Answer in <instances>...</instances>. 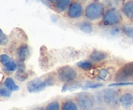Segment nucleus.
Segmentation results:
<instances>
[{
	"mask_svg": "<svg viewBox=\"0 0 133 110\" xmlns=\"http://www.w3.org/2000/svg\"><path fill=\"white\" fill-rule=\"evenodd\" d=\"M57 76L61 82H65V84H68L75 80L77 74L75 69L69 65H65L58 69L57 71Z\"/></svg>",
	"mask_w": 133,
	"mask_h": 110,
	"instance_id": "obj_4",
	"label": "nucleus"
},
{
	"mask_svg": "<svg viewBox=\"0 0 133 110\" xmlns=\"http://www.w3.org/2000/svg\"><path fill=\"white\" fill-rule=\"evenodd\" d=\"M107 58V54L101 50H94L90 55L91 60L95 62H100L103 61Z\"/></svg>",
	"mask_w": 133,
	"mask_h": 110,
	"instance_id": "obj_14",
	"label": "nucleus"
},
{
	"mask_svg": "<svg viewBox=\"0 0 133 110\" xmlns=\"http://www.w3.org/2000/svg\"><path fill=\"white\" fill-rule=\"evenodd\" d=\"M123 31L127 36L133 38V27H124Z\"/></svg>",
	"mask_w": 133,
	"mask_h": 110,
	"instance_id": "obj_24",
	"label": "nucleus"
},
{
	"mask_svg": "<svg viewBox=\"0 0 133 110\" xmlns=\"http://www.w3.org/2000/svg\"><path fill=\"white\" fill-rule=\"evenodd\" d=\"M54 80L53 78H38L29 82L27 84V89L29 93H36L45 89L47 87L53 85Z\"/></svg>",
	"mask_w": 133,
	"mask_h": 110,
	"instance_id": "obj_1",
	"label": "nucleus"
},
{
	"mask_svg": "<svg viewBox=\"0 0 133 110\" xmlns=\"http://www.w3.org/2000/svg\"><path fill=\"white\" fill-rule=\"evenodd\" d=\"M127 85H133V82H116L110 84L109 87H119L127 86Z\"/></svg>",
	"mask_w": 133,
	"mask_h": 110,
	"instance_id": "obj_25",
	"label": "nucleus"
},
{
	"mask_svg": "<svg viewBox=\"0 0 133 110\" xmlns=\"http://www.w3.org/2000/svg\"><path fill=\"white\" fill-rule=\"evenodd\" d=\"M71 4V1L70 0H58L54 2V7L57 11L60 12H64Z\"/></svg>",
	"mask_w": 133,
	"mask_h": 110,
	"instance_id": "obj_13",
	"label": "nucleus"
},
{
	"mask_svg": "<svg viewBox=\"0 0 133 110\" xmlns=\"http://www.w3.org/2000/svg\"><path fill=\"white\" fill-rule=\"evenodd\" d=\"M115 80L119 82H133V62L125 63L117 71Z\"/></svg>",
	"mask_w": 133,
	"mask_h": 110,
	"instance_id": "obj_3",
	"label": "nucleus"
},
{
	"mask_svg": "<svg viewBox=\"0 0 133 110\" xmlns=\"http://www.w3.org/2000/svg\"><path fill=\"white\" fill-rule=\"evenodd\" d=\"M0 62L7 71L10 72L15 71L18 68L17 63L6 54H2L0 55Z\"/></svg>",
	"mask_w": 133,
	"mask_h": 110,
	"instance_id": "obj_9",
	"label": "nucleus"
},
{
	"mask_svg": "<svg viewBox=\"0 0 133 110\" xmlns=\"http://www.w3.org/2000/svg\"><path fill=\"white\" fill-rule=\"evenodd\" d=\"M119 102L123 107L125 109L129 108L133 104V94L130 93H124L120 97Z\"/></svg>",
	"mask_w": 133,
	"mask_h": 110,
	"instance_id": "obj_11",
	"label": "nucleus"
},
{
	"mask_svg": "<svg viewBox=\"0 0 133 110\" xmlns=\"http://www.w3.org/2000/svg\"><path fill=\"white\" fill-rule=\"evenodd\" d=\"M105 12V6L101 3L93 2L87 5L85 9V16L88 19L96 21L100 19Z\"/></svg>",
	"mask_w": 133,
	"mask_h": 110,
	"instance_id": "obj_2",
	"label": "nucleus"
},
{
	"mask_svg": "<svg viewBox=\"0 0 133 110\" xmlns=\"http://www.w3.org/2000/svg\"><path fill=\"white\" fill-rule=\"evenodd\" d=\"M103 98L105 102L110 106H117L119 104V94L116 90L112 89H107L103 92Z\"/></svg>",
	"mask_w": 133,
	"mask_h": 110,
	"instance_id": "obj_7",
	"label": "nucleus"
},
{
	"mask_svg": "<svg viewBox=\"0 0 133 110\" xmlns=\"http://www.w3.org/2000/svg\"><path fill=\"white\" fill-rule=\"evenodd\" d=\"M122 12L128 19L133 20V1L125 3L122 7Z\"/></svg>",
	"mask_w": 133,
	"mask_h": 110,
	"instance_id": "obj_12",
	"label": "nucleus"
},
{
	"mask_svg": "<svg viewBox=\"0 0 133 110\" xmlns=\"http://www.w3.org/2000/svg\"><path fill=\"white\" fill-rule=\"evenodd\" d=\"M76 102L78 106L83 110H91L94 105L93 97L87 93H81L77 96Z\"/></svg>",
	"mask_w": 133,
	"mask_h": 110,
	"instance_id": "obj_6",
	"label": "nucleus"
},
{
	"mask_svg": "<svg viewBox=\"0 0 133 110\" xmlns=\"http://www.w3.org/2000/svg\"><path fill=\"white\" fill-rule=\"evenodd\" d=\"M104 85L102 83H92V82H87L84 86L82 87L83 90H87V89H98V88L101 87Z\"/></svg>",
	"mask_w": 133,
	"mask_h": 110,
	"instance_id": "obj_19",
	"label": "nucleus"
},
{
	"mask_svg": "<svg viewBox=\"0 0 133 110\" xmlns=\"http://www.w3.org/2000/svg\"><path fill=\"white\" fill-rule=\"evenodd\" d=\"M79 28H80L81 31L87 34L92 33L94 31V27L92 23L88 21L82 22L79 25Z\"/></svg>",
	"mask_w": 133,
	"mask_h": 110,
	"instance_id": "obj_17",
	"label": "nucleus"
},
{
	"mask_svg": "<svg viewBox=\"0 0 133 110\" xmlns=\"http://www.w3.org/2000/svg\"><path fill=\"white\" fill-rule=\"evenodd\" d=\"M68 87H69L68 84H64L63 86H62V89H61V91L63 92V93H64V92L67 91V90L68 89Z\"/></svg>",
	"mask_w": 133,
	"mask_h": 110,
	"instance_id": "obj_28",
	"label": "nucleus"
},
{
	"mask_svg": "<svg viewBox=\"0 0 133 110\" xmlns=\"http://www.w3.org/2000/svg\"><path fill=\"white\" fill-rule=\"evenodd\" d=\"M30 54L29 47L27 44L21 45L17 49L16 55L17 58L20 62H23L27 59Z\"/></svg>",
	"mask_w": 133,
	"mask_h": 110,
	"instance_id": "obj_10",
	"label": "nucleus"
},
{
	"mask_svg": "<svg viewBox=\"0 0 133 110\" xmlns=\"http://www.w3.org/2000/svg\"><path fill=\"white\" fill-rule=\"evenodd\" d=\"M4 86L7 89H9L10 91H16L19 90V87L18 85L16 84V83L15 82V81L14 80V79L11 77H7L4 81Z\"/></svg>",
	"mask_w": 133,
	"mask_h": 110,
	"instance_id": "obj_15",
	"label": "nucleus"
},
{
	"mask_svg": "<svg viewBox=\"0 0 133 110\" xmlns=\"http://www.w3.org/2000/svg\"><path fill=\"white\" fill-rule=\"evenodd\" d=\"M77 66L79 68L81 69L87 70H87L92 69L94 67V65L92 63V62L88 60L81 61V62H78V63H77Z\"/></svg>",
	"mask_w": 133,
	"mask_h": 110,
	"instance_id": "obj_18",
	"label": "nucleus"
},
{
	"mask_svg": "<svg viewBox=\"0 0 133 110\" xmlns=\"http://www.w3.org/2000/svg\"><path fill=\"white\" fill-rule=\"evenodd\" d=\"M77 104L72 100H67L62 104L61 110H79Z\"/></svg>",
	"mask_w": 133,
	"mask_h": 110,
	"instance_id": "obj_16",
	"label": "nucleus"
},
{
	"mask_svg": "<svg viewBox=\"0 0 133 110\" xmlns=\"http://www.w3.org/2000/svg\"><path fill=\"white\" fill-rule=\"evenodd\" d=\"M9 42V38L8 36L0 29V45L5 46Z\"/></svg>",
	"mask_w": 133,
	"mask_h": 110,
	"instance_id": "obj_22",
	"label": "nucleus"
},
{
	"mask_svg": "<svg viewBox=\"0 0 133 110\" xmlns=\"http://www.w3.org/2000/svg\"><path fill=\"white\" fill-rule=\"evenodd\" d=\"M122 20V16L117 9L114 8L109 9L104 14L102 21L105 25L112 26L118 24Z\"/></svg>",
	"mask_w": 133,
	"mask_h": 110,
	"instance_id": "obj_5",
	"label": "nucleus"
},
{
	"mask_svg": "<svg viewBox=\"0 0 133 110\" xmlns=\"http://www.w3.org/2000/svg\"><path fill=\"white\" fill-rule=\"evenodd\" d=\"M61 106L58 101H53L48 104L45 107V110H60Z\"/></svg>",
	"mask_w": 133,
	"mask_h": 110,
	"instance_id": "obj_21",
	"label": "nucleus"
},
{
	"mask_svg": "<svg viewBox=\"0 0 133 110\" xmlns=\"http://www.w3.org/2000/svg\"><path fill=\"white\" fill-rule=\"evenodd\" d=\"M95 110H103V109H102L99 108V107H97V108H96Z\"/></svg>",
	"mask_w": 133,
	"mask_h": 110,
	"instance_id": "obj_29",
	"label": "nucleus"
},
{
	"mask_svg": "<svg viewBox=\"0 0 133 110\" xmlns=\"http://www.w3.org/2000/svg\"><path fill=\"white\" fill-rule=\"evenodd\" d=\"M79 85H78V84H76V85H70V86H69L68 87V90L69 91H74V90H75V89H79Z\"/></svg>",
	"mask_w": 133,
	"mask_h": 110,
	"instance_id": "obj_27",
	"label": "nucleus"
},
{
	"mask_svg": "<svg viewBox=\"0 0 133 110\" xmlns=\"http://www.w3.org/2000/svg\"><path fill=\"white\" fill-rule=\"evenodd\" d=\"M16 78L18 80H19L21 82H23L25 80H26L27 76L26 75L24 69L22 68V67H19L18 72L16 74Z\"/></svg>",
	"mask_w": 133,
	"mask_h": 110,
	"instance_id": "obj_20",
	"label": "nucleus"
},
{
	"mask_svg": "<svg viewBox=\"0 0 133 110\" xmlns=\"http://www.w3.org/2000/svg\"><path fill=\"white\" fill-rule=\"evenodd\" d=\"M107 75H108V72H107L106 70L103 69V70H101V71H100L99 76L102 78H104L107 77Z\"/></svg>",
	"mask_w": 133,
	"mask_h": 110,
	"instance_id": "obj_26",
	"label": "nucleus"
},
{
	"mask_svg": "<svg viewBox=\"0 0 133 110\" xmlns=\"http://www.w3.org/2000/svg\"><path fill=\"white\" fill-rule=\"evenodd\" d=\"M11 95V91L6 89L5 87H0V97H5V98H9Z\"/></svg>",
	"mask_w": 133,
	"mask_h": 110,
	"instance_id": "obj_23",
	"label": "nucleus"
},
{
	"mask_svg": "<svg viewBox=\"0 0 133 110\" xmlns=\"http://www.w3.org/2000/svg\"><path fill=\"white\" fill-rule=\"evenodd\" d=\"M83 14V6L79 2L71 3L68 10V16L72 19L79 18Z\"/></svg>",
	"mask_w": 133,
	"mask_h": 110,
	"instance_id": "obj_8",
	"label": "nucleus"
}]
</instances>
